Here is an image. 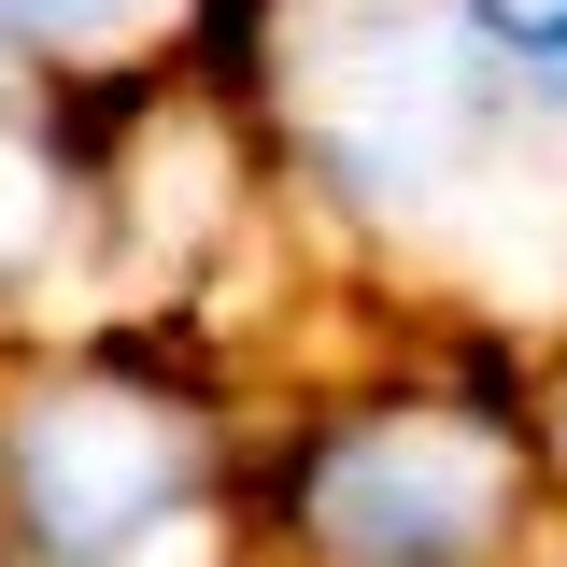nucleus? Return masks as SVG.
Instances as JSON below:
<instances>
[{
    "label": "nucleus",
    "instance_id": "f257e3e1",
    "mask_svg": "<svg viewBox=\"0 0 567 567\" xmlns=\"http://www.w3.org/2000/svg\"><path fill=\"white\" fill-rule=\"evenodd\" d=\"M185 496V425L156 398H114V383H71L14 425V511L58 567H114Z\"/></svg>",
    "mask_w": 567,
    "mask_h": 567
},
{
    "label": "nucleus",
    "instance_id": "f03ea898",
    "mask_svg": "<svg viewBox=\"0 0 567 567\" xmlns=\"http://www.w3.org/2000/svg\"><path fill=\"white\" fill-rule=\"evenodd\" d=\"M312 525H327L354 567H454L496 525V440H468V425H440V412L369 425L354 454H327Z\"/></svg>",
    "mask_w": 567,
    "mask_h": 567
},
{
    "label": "nucleus",
    "instance_id": "7ed1b4c3",
    "mask_svg": "<svg viewBox=\"0 0 567 567\" xmlns=\"http://www.w3.org/2000/svg\"><path fill=\"white\" fill-rule=\"evenodd\" d=\"M468 29L539 114H567V0H468Z\"/></svg>",
    "mask_w": 567,
    "mask_h": 567
},
{
    "label": "nucleus",
    "instance_id": "20e7f679",
    "mask_svg": "<svg viewBox=\"0 0 567 567\" xmlns=\"http://www.w3.org/2000/svg\"><path fill=\"white\" fill-rule=\"evenodd\" d=\"M142 0H0V43H100V29H128Z\"/></svg>",
    "mask_w": 567,
    "mask_h": 567
}]
</instances>
